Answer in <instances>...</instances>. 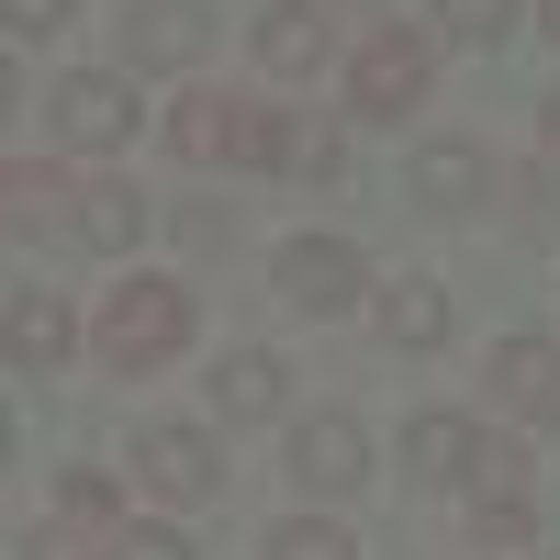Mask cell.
<instances>
[{"mask_svg": "<svg viewBox=\"0 0 560 560\" xmlns=\"http://www.w3.org/2000/svg\"><path fill=\"white\" fill-rule=\"evenodd\" d=\"M90 337H102L113 370H158V359L191 348V292H179V280H113V303H102Z\"/></svg>", "mask_w": 560, "mask_h": 560, "instance_id": "obj_1", "label": "cell"}, {"mask_svg": "<svg viewBox=\"0 0 560 560\" xmlns=\"http://www.w3.org/2000/svg\"><path fill=\"white\" fill-rule=\"evenodd\" d=\"M427 79H438V57H427V34H404V23H382L359 45V68H348V113L359 124H404L415 102H427Z\"/></svg>", "mask_w": 560, "mask_h": 560, "instance_id": "obj_2", "label": "cell"}, {"mask_svg": "<svg viewBox=\"0 0 560 560\" xmlns=\"http://www.w3.org/2000/svg\"><path fill=\"white\" fill-rule=\"evenodd\" d=\"M45 102H57V135H68L79 158H113L124 135H135V90H124L113 68H79V79L45 90Z\"/></svg>", "mask_w": 560, "mask_h": 560, "instance_id": "obj_3", "label": "cell"}, {"mask_svg": "<svg viewBox=\"0 0 560 560\" xmlns=\"http://www.w3.org/2000/svg\"><path fill=\"white\" fill-rule=\"evenodd\" d=\"M135 482L168 493V504H213L224 493V459H213L202 427H147V438H135Z\"/></svg>", "mask_w": 560, "mask_h": 560, "instance_id": "obj_4", "label": "cell"}, {"mask_svg": "<svg viewBox=\"0 0 560 560\" xmlns=\"http://www.w3.org/2000/svg\"><path fill=\"white\" fill-rule=\"evenodd\" d=\"M280 292H292L303 314H348L370 292V269H359L348 236H292V247H280Z\"/></svg>", "mask_w": 560, "mask_h": 560, "instance_id": "obj_5", "label": "cell"}, {"mask_svg": "<svg viewBox=\"0 0 560 560\" xmlns=\"http://www.w3.org/2000/svg\"><path fill=\"white\" fill-rule=\"evenodd\" d=\"M213 12L202 0H135L124 12V68H202Z\"/></svg>", "mask_w": 560, "mask_h": 560, "instance_id": "obj_6", "label": "cell"}, {"mask_svg": "<svg viewBox=\"0 0 560 560\" xmlns=\"http://www.w3.org/2000/svg\"><path fill=\"white\" fill-rule=\"evenodd\" d=\"M292 482H303V493H359V482H370L359 415H314V427H292Z\"/></svg>", "mask_w": 560, "mask_h": 560, "instance_id": "obj_7", "label": "cell"}, {"mask_svg": "<svg viewBox=\"0 0 560 560\" xmlns=\"http://www.w3.org/2000/svg\"><path fill=\"white\" fill-rule=\"evenodd\" d=\"M482 382H493V404H504V415H527V427H560V348H549V337H504Z\"/></svg>", "mask_w": 560, "mask_h": 560, "instance_id": "obj_8", "label": "cell"}, {"mask_svg": "<svg viewBox=\"0 0 560 560\" xmlns=\"http://www.w3.org/2000/svg\"><path fill=\"white\" fill-rule=\"evenodd\" d=\"M325 45H337L325 0H269V12H258V68H269V79H314Z\"/></svg>", "mask_w": 560, "mask_h": 560, "instance_id": "obj_9", "label": "cell"}, {"mask_svg": "<svg viewBox=\"0 0 560 560\" xmlns=\"http://www.w3.org/2000/svg\"><path fill=\"white\" fill-rule=\"evenodd\" d=\"M404 191L427 202V213H471V202L493 191V168H482V147H459V135H438V147H415Z\"/></svg>", "mask_w": 560, "mask_h": 560, "instance_id": "obj_10", "label": "cell"}, {"mask_svg": "<svg viewBox=\"0 0 560 560\" xmlns=\"http://www.w3.org/2000/svg\"><path fill=\"white\" fill-rule=\"evenodd\" d=\"M213 404H224V427H269V415L292 404V382H280L269 348H236V359L213 370Z\"/></svg>", "mask_w": 560, "mask_h": 560, "instance_id": "obj_11", "label": "cell"}, {"mask_svg": "<svg viewBox=\"0 0 560 560\" xmlns=\"http://www.w3.org/2000/svg\"><path fill=\"white\" fill-rule=\"evenodd\" d=\"M471 459H482V438L459 415H415L404 427V482H471Z\"/></svg>", "mask_w": 560, "mask_h": 560, "instance_id": "obj_12", "label": "cell"}, {"mask_svg": "<svg viewBox=\"0 0 560 560\" xmlns=\"http://www.w3.org/2000/svg\"><path fill=\"white\" fill-rule=\"evenodd\" d=\"M68 224H79V247H102V258H124L135 236H147V202H135L124 179H79V202H68Z\"/></svg>", "mask_w": 560, "mask_h": 560, "instance_id": "obj_13", "label": "cell"}, {"mask_svg": "<svg viewBox=\"0 0 560 560\" xmlns=\"http://www.w3.org/2000/svg\"><path fill=\"white\" fill-rule=\"evenodd\" d=\"M68 337H79L68 303H57V292H34V280H12V370H57Z\"/></svg>", "mask_w": 560, "mask_h": 560, "instance_id": "obj_14", "label": "cell"}, {"mask_svg": "<svg viewBox=\"0 0 560 560\" xmlns=\"http://www.w3.org/2000/svg\"><path fill=\"white\" fill-rule=\"evenodd\" d=\"M236 124H247V102L202 90V102H179V113H168V147L191 158V168H202V158H236Z\"/></svg>", "mask_w": 560, "mask_h": 560, "instance_id": "obj_15", "label": "cell"}, {"mask_svg": "<svg viewBox=\"0 0 560 560\" xmlns=\"http://www.w3.org/2000/svg\"><path fill=\"white\" fill-rule=\"evenodd\" d=\"M382 337L393 348H438L448 337V292H438V280H393V292H382Z\"/></svg>", "mask_w": 560, "mask_h": 560, "instance_id": "obj_16", "label": "cell"}, {"mask_svg": "<svg viewBox=\"0 0 560 560\" xmlns=\"http://www.w3.org/2000/svg\"><path fill=\"white\" fill-rule=\"evenodd\" d=\"M23 560H124V527H102V516H57V527H23Z\"/></svg>", "mask_w": 560, "mask_h": 560, "instance_id": "obj_17", "label": "cell"}, {"mask_svg": "<svg viewBox=\"0 0 560 560\" xmlns=\"http://www.w3.org/2000/svg\"><path fill=\"white\" fill-rule=\"evenodd\" d=\"M68 202H79V179H68V168H34V158H12V168H0V213H12V224L68 213Z\"/></svg>", "mask_w": 560, "mask_h": 560, "instance_id": "obj_18", "label": "cell"}, {"mask_svg": "<svg viewBox=\"0 0 560 560\" xmlns=\"http://www.w3.org/2000/svg\"><path fill=\"white\" fill-rule=\"evenodd\" d=\"M280 168H292V179H348V147L325 124H292V135H280Z\"/></svg>", "mask_w": 560, "mask_h": 560, "instance_id": "obj_19", "label": "cell"}, {"mask_svg": "<svg viewBox=\"0 0 560 560\" xmlns=\"http://www.w3.org/2000/svg\"><path fill=\"white\" fill-rule=\"evenodd\" d=\"M269 560H359V538H348V527H325V516H292V527L269 538Z\"/></svg>", "mask_w": 560, "mask_h": 560, "instance_id": "obj_20", "label": "cell"}, {"mask_svg": "<svg viewBox=\"0 0 560 560\" xmlns=\"http://www.w3.org/2000/svg\"><path fill=\"white\" fill-rule=\"evenodd\" d=\"M438 23L459 45H504V34H516V0H438Z\"/></svg>", "mask_w": 560, "mask_h": 560, "instance_id": "obj_21", "label": "cell"}, {"mask_svg": "<svg viewBox=\"0 0 560 560\" xmlns=\"http://www.w3.org/2000/svg\"><path fill=\"white\" fill-rule=\"evenodd\" d=\"M471 482H482V504H527V459H516V448H482Z\"/></svg>", "mask_w": 560, "mask_h": 560, "instance_id": "obj_22", "label": "cell"}, {"mask_svg": "<svg viewBox=\"0 0 560 560\" xmlns=\"http://www.w3.org/2000/svg\"><path fill=\"white\" fill-rule=\"evenodd\" d=\"M57 516H102V527H124V516H113V482H102V471H68V493H57Z\"/></svg>", "mask_w": 560, "mask_h": 560, "instance_id": "obj_23", "label": "cell"}, {"mask_svg": "<svg viewBox=\"0 0 560 560\" xmlns=\"http://www.w3.org/2000/svg\"><path fill=\"white\" fill-rule=\"evenodd\" d=\"M471 549H527V504H482V527H471Z\"/></svg>", "mask_w": 560, "mask_h": 560, "instance_id": "obj_24", "label": "cell"}, {"mask_svg": "<svg viewBox=\"0 0 560 560\" xmlns=\"http://www.w3.org/2000/svg\"><path fill=\"white\" fill-rule=\"evenodd\" d=\"M124 560H191V538L179 527H124Z\"/></svg>", "mask_w": 560, "mask_h": 560, "instance_id": "obj_25", "label": "cell"}, {"mask_svg": "<svg viewBox=\"0 0 560 560\" xmlns=\"http://www.w3.org/2000/svg\"><path fill=\"white\" fill-rule=\"evenodd\" d=\"M68 12H79V0H12V34H57Z\"/></svg>", "mask_w": 560, "mask_h": 560, "instance_id": "obj_26", "label": "cell"}, {"mask_svg": "<svg viewBox=\"0 0 560 560\" xmlns=\"http://www.w3.org/2000/svg\"><path fill=\"white\" fill-rule=\"evenodd\" d=\"M538 147H549V168H560V102H549V113H538Z\"/></svg>", "mask_w": 560, "mask_h": 560, "instance_id": "obj_27", "label": "cell"}, {"mask_svg": "<svg viewBox=\"0 0 560 560\" xmlns=\"http://www.w3.org/2000/svg\"><path fill=\"white\" fill-rule=\"evenodd\" d=\"M538 23H549V34H560V0H538Z\"/></svg>", "mask_w": 560, "mask_h": 560, "instance_id": "obj_28", "label": "cell"}]
</instances>
